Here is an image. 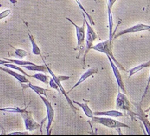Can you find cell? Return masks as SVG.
I'll use <instances>...</instances> for the list:
<instances>
[{"mask_svg":"<svg viewBox=\"0 0 150 136\" xmlns=\"http://www.w3.org/2000/svg\"><path fill=\"white\" fill-rule=\"evenodd\" d=\"M42 57V56H41ZM42 60L44 61V64L46 65V68H47V72H49V74L51 75V78L54 80L55 81V83H56L58 85V87H59V90H60V93L63 95L65 98H66V101H67V103L69 104V106H70V108L72 109L73 111H75V112H77V108L74 106V103H73V101L71 100V99L69 98V96H68V93H67V91L65 90V89L63 88V86H62V84H61V82L62 81H66V80H68L70 79V76H68V75H56L54 73V72L52 71V69L49 67V65L47 64L46 62H45V60H44V58L42 57Z\"/></svg>","mask_w":150,"mask_h":136,"instance_id":"1","label":"cell"},{"mask_svg":"<svg viewBox=\"0 0 150 136\" xmlns=\"http://www.w3.org/2000/svg\"><path fill=\"white\" fill-rule=\"evenodd\" d=\"M112 47H113V41H111V40L108 39V40L102 41V42H99V43H97V44L93 45L92 47H91V50L97 51V52L104 53V54H106V56L110 57L111 59L114 61V63H115L116 65H117L118 68H120V69L126 71V69H125V68L123 67L122 65L117 61V59H116V58L114 57V55H113V52H112Z\"/></svg>","mask_w":150,"mask_h":136,"instance_id":"2","label":"cell"},{"mask_svg":"<svg viewBox=\"0 0 150 136\" xmlns=\"http://www.w3.org/2000/svg\"><path fill=\"white\" fill-rule=\"evenodd\" d=\"M83 21L86 26V35H85V50H84V56H83V66H85V58L89 51L91 50V47L93 46V42L96 39H98V35L94 31L90 23L87 21L85 15H83Z\"/></svg>","mask_w":150,"mask_h":136,"instance_id":"3","label":"cell"},{"mask_svg":"<svg viewBox=\"0 0 150 136\" xmlns=\"http://www.w3.org/2000/svg\"><path fill=\"white\" fill-rule=\"evenodd\" d=\"M92 121L98 124H101L103 126H106L108 128H114V129H120V128H130L129 125L125 124V123L121 122L113 119V117H109V116H96L94 115L92 118Z\"/></svg>","mask_w":150,"mask_h":136,"instance_id":"4","label":"cell"},{"mask_svg":"<svg viewBox=\"0 0 150 136\" xmlns=\"http://www.w3.org/2000/svg\"><path fill=\"white\" fill-rule=\"evenodd\" d=\"M116 108L121 111H126V112L131 116L132 119H135L134 112H132V110H131V103L128 100L126 94L120 91V89H118L117 97H116Z\"/></svg>","mask_w":150,"mask_h":136,"instance_id":"5","label":"cell"},{"mask_svg":"<svg viewBox=\"0 0 150 136\" xmlns=\"http://www.w3.org/2000/svg\"><path fill=\"white\" fill-rule=\"evenodd\" d=\"M75 28V32H76V37H77V47L75 48V50H80V53L82 52V48H83L84 44H85V35H86V26L85 23L83 21V24L81 26H78L76 23H74L70 18H66Z\"/></svg>","mask_w":150,"mask_h":136,"instance_id":"6","label":"cell"},{"mask_svg":"<svg viewBox=\"0 0 150 136\" xmlns=\"http://www.w3.org/2000/svg\"><path fill=\"white\" fill-rule=\"evenodd\" d=\"M39 97H40L41 100H42L43 103L45 104V106H46V121H47L46 134L49 135V134H51V125L53 123V120H54L55 112H54V109H53L51 102L48 100L46 97L43 96V95H39Z\"/></svg>","mask_w":150,"mask_h":136,"instance_id":"7","label":"cell"},{"mask_svg":"<svg viewBox=\"0 0 150 136\" xmlns=\"http://www.w3.org/2000/svg\"><path fill=\"white\" fill-rule=\"evenodd\" d=\"M142 31H150V25H147V24H143V23H138L135 24L133 26H130L124 30H121L120 32H117L116 34L113 35V40L116 39V38L120 37V36H123L125 34H130V33H137V32H142Z\"/></svg>","mask_w":150,"mask_h":136,"instance_id":"8","label":"cell"},{"mask_svg":"<svg viewBox=\"0 0 150 136\" xmlns=\"http://www.w3.org/2000/svg\"><path fill=\"white\" fill-rule=\"evenodd\" d=\"M21 116L23 118V121H24V125H25V128L27 131H34L36 129H40V132H41V123H38L33 119L32 117V113L30 111H26L24 113H21Z\"/></svg>","mask_w":150,"mask_h":136,"instance_id":"9","label":"cell"},{"mask_svg":"<svg viewBox=\"0 0 150 136\" xmlns=\"http://www.w3.org/2000/svg\"><path fill=\"white\" fill-rule=\"evenodd\" d=\"M136 106V112H134V116L137 117L140 121L142 122L146 134L150 135V121H149V116L143 109L141 108L140 104H135Z\"/></svg>","mask_w":150,"mask_h":136,"instance_id":"10","label":"cell"},{"mask_svg":"<svg viewBox=\"0 0 150 136\" xmlns=\"http://www.w3.org/2000/svg\"><path fill=\"white\" fill-rule=\"evenodd\" d=\"M108 60H109V63H110V66H111V69H112V72L114 74V77L116 79V82H117V86L120 90H122L123 93L126 94V89H125V85H124V82H123V79H122V76H121V73L119 71V68L117 67V65L115 64L114 61L111 59L110 57H107Z\"/></svg>","mask_w":150,"mask_h":136,"instance_id":"11","label":"cell"},{"mask_svg":"<svg viewBox=\"0 0 150 136\" xmlns=\"http://www.w3.org/2000/svg\"><path fill=\"white\" fill-rule=\"evenodd\" d=\"M117 0H107V15H108V28H109V40L113 41V16H112V7Z\"/></svg>","mask_w":150,"mask_h":136,"instance_id":"12","label":"cell"},{"mask_svg":"<svg viewBox=\"0 0 150 136\" xmlns=\"http://www.w3.org/2000/svg\"><path fill=\"white\" fill-rule=\"evenodd\" d=\"M96 73H98V68H97V67H92V68H89V69L87 70V71H85L83 74L81 75V76H80V78H79L78 81H77L76 83H75V84L73 85V86H72V88L70 89V90L67 91V93L69 94L70 92H71V91H73L74 89L76 88V87H78L79 85L83 83V82L85 81V80H86L87 78H89V77L93 76V75H94V74H96Z\"/></svg>","mask_w":150,"mask_h":136,"instance_id":"13","label":"cell"},{"mask_svg":"<svg viewBox=\"0 0 150 136\" xmlns=\"http://www.w3.org/2000/svg\"><path fill=\"white\" fill-rule=\"evenodd\" d=\"M0 70L1 71H4L6 72L7 74L11 75V76H13L14 78H15L16 80H18L19 82H20L21 84H26L29 82V80L27 78V76H25V75H23L22 73H20V72H16L14 69H11V68H7V67H2L0 66Z\"/></svg>","mask_w":150,"mask_h":136,"instance_id":"14","label":"cell"},{"mask_svg":"<svg viewBox=\"0 0 150 136\" xmlns=\"http://www.w3.org/2000/svg\"><path fill=\"white\" fill-rule=\"evenodd\" d=\"M94 115L96 116H109V117H123L125 115L124 113L119 110H107V111H96L93 112Z\"/></svg>","mask_w":150,"mask_h":136,"instance_id":"15","label":"cell"},{"mask_svg":"<svg viewBox=\"0 0 150 136\" xmlns=\"http://www.w3.org/2000/svg\"><path fill=\"white\" fill-rule=\"evenodd\" d=\"M22 87H27V88H30L31 90H33L35 92L37 95H43V96H46V93H47V89H45V88H42V87H40V86H37V85H34V84H32L30 81L28 82V83H26V85H24L22 84Z\"/></svg>","mask_w":150,"mask_h":136,"instance_id":"16","label":"cell"},{"mask_svg":"<svg viewBox=\"0 0 150 136\" xmlns=\"http://www.w3.org/2000/svg\"><path fill=\"white\" fill-rule=\"evenodd\" d=\"M146 68H150V60H148V61H146L144 63H141V64L137 65V66H135V67H133V68H131V69L128 70L129 77H131L136 73H138V72H140L141 70L146 69Z\"/></svg>","mask_w":150,"mask_h":136,"instance_id":"17","label":"cell"},{"mask_svg":"<svg viewBox=\"0 0 150 136\" xmlns=\"http://www.w3.org/2000/svg\"><path fill=\"white\" fill-rule=\"evenodd\" d=\"M28 38H29V40H30V42H31V45H32V52H33V54H34V55H38V56H42V53H41V50H40L39 46H38L37 43H36L34 36L31 34V32L29 30H28Z\"/></svg>","mask_w":150,"mask_h":136,"instance_id":"18","label":"cell"},{"mask_svg":"<svg viewBox=\"0 0 150 136\" xmlns=\"http://www.w3.org/2000/svg\"><path fill=\"white\" fill-rule=\"evenodd\" d=\"M73 103L74 104H77V105L80 107L82 110H83V112L84 114L87 116L88 118H92L93 116H94V114H93V111L91 110V108L88 106V104H86V103H81V102H78V101H73Z\"/></svg>","mask_w":150,"mask_h":136,"instance_id":"19","label":"cell"},{"mask_svg":"<svg viewBox=\"0 0 150 136\" xmlns=\"http://www.w3.org/2000/svg\"><path fill=\"white\" fill-rule=\"evenodd\" d=\"M26 68V70L28 71H35V72H46L47 68L46 65H37V64H32V65H26L23 66Z\"/></svg>","mask_w":150,"mask_h":136,"instance_id":"20","label":"cell"},{"mask_svg":"<svg viewBox=\"0 0 150 136\" xmlns=\"http://www.w3.org/2000/svg\"><path fill=\"white\" fill-rule=\"evenodd\" d=\"M75 2H76V3H77V5H78V7L81 9L82 12H83V15H85L86 18L88 19V22L90 23L91 25H94V24H95V22H94L93 18H92V17H91L90 14H89L88 12L86 11V9L84 8V6H83V5H82V3L80 2V0H75Z\"/></svg>","mask_w":150,"mask_h":136,"instance_id":"21","label":"cell"},{"mask_svg":"<svg viewBox=\"0 0 150 136\" xmlns=\"http://www.w3.org/2000/svg\"><path fill=\"white\" fill-rule=\"evenodd\" d=\"M4 59L7 60V61L10 62V63H13V64L18 65V66H26V65H32V64H34L33 62L25 61V60H22V59H11V58H4Z\"/></svg>","mask_w":150,"mask_h":136,"instance_id":"22","label":"cell"},{"mask_svg":"<svg viewBox=\"0 0 150 136\" xmlns=\"http://www.w3.org/2000/svg\"><path fill=\"white\" fill-rule=\"evenodd\" d=\"M0 111L2 112H11V113H24L27 111L26 108H19V107H6V108H0Z\"/></svg>","mask_w":150,"mask_h":136,"instance_id":"23","label":"cell"},{"mask_svg":"<svg viewBox=\"0 0 150 136\" xmlns=\"http://www.w3.org/2000/svg\"><path fill=\"white\" fill-rule=\"evenodd\" d=\"M30 77H32V78H35L37 80H39V81L43 82L44 84H48V81H49V78H48L47 75L43 74L42 72H38V73H35L33 75H30Z\"/></svg>","mask_w":150,"mask_h":136,"instance_id":"24","label":"cell"},{"mask_svg":"<svg viewBox=\"0 0 150 136\" xmlns=\"http://www.w3.org/2000/svg\"><path fill=\"white\" fill-rule=\"evenodd\" d=\"M14 53H15V55L18 57V59H23V58L27 57L29 55V53L27 51L20 49V48H14Z\"/></svg>","mask_w":150,"mask_h":136,"instance_id":"25","label":"cell"},{"mask_svg":"<svg viewBox=\"0 0 150 136\" xmlns=\"http://www.w3.org/2000/svg\"><path fill=\"white\" fill-rule=\"evenodd\" d=\"M149 85H150V74H149V77H148V80H147V83H146V86H145V89H144V92H143V95L141 97V101H140V104L142 103V101L144 100L145 96H146L147 92H148V89H149Z\"/></svg>","mask_w":150,"mask_h":136,"instance_id":"26","label":"cell"},{"mask_svg":"<svg viewBox=\"0 0 150 136\" xmlns=\"http://www.w3.org/2000/svg\"><path fill=\"white\" fill-rule=\"evenodd\" d=\"M48 84L50 85V87H51V88H53L54 89V90H56L58 93H60V90H59V87H58V85L55 83V81L54 80H53L52 78H50L49 79V81H48ZM61 94V93H60Z\"/></svg>","mask_w":150,"mask_h":136,"instance_id":"27","label":"cell"},{"mask_svg":"<svg viewBox=\"0 0 150 136\" xmlns=\"http://www.w3.org/2000/svg\"><path fill=\"white\" fill-rule=\"evenodd\" d=\"M10 14H11V10H9V9H6V10H3L2 12H0V20L8 17Z\"/></svg>","mask_w":150,"mask_h":136,"instance_id":"28","label":"cell"},{"mask_svg":"<svg viewBox=\"0 0 150 136\" xmlns=\"http://www.w3.org/2000/svg\"><path fill=\"white\" fill-rule=\"evenodd\" d=\"M10 135H27L28 131H24V132H20V131H16V132H11L9 133Z\"/></svg>","mask_w":150,"mask_h":136,"instance_id":"29","label":"cell"},{"mask_svg":"<svg viewBox=\"0 0 150 136\" xmlns=\"http://www.w3.org/2000/svg\"><path fill=\"white\" fill-rule=\"evenodd\" d=\"M7 63V60H5L4 58H2V59H0V65H2L3 66L4 64H6Z\"/></svg>","mask_w":150,"mask_h":136,"instance_id":"30","label":"cell"},{"mask_svg":"<svg viewBox=\"0 0 150 136\" xmlns=\"http://www.w3.org/2000/svg\"><path fill=\"white\" fill-rule=\"evenodd\" d=\"M10 3H12V4H16L17 3V0H8Z\"/></svg>","mask_w":150,"mask_h":136,"instance_id":"31","label":"cell"},{"mask_svg":"<svg viewBox=\"0 0 150 136\" xmlns=\"http://www.w3.org/2000/svg\"><path fill=\"white\" fill-rule=\"evenodd\" d=\"M145 112H147V113H149V116H150V107L147 109V110H145Z\"/></svg>","mask_w":150,"mask_h":136,"instance_id":"32","label":"cell"},{"mask_svg":"<svg viewBox=\"0 0 150 136\" xmlns=\"http://www.w3.org/2000/svg\"><path fill=\"white\" fill-rule=\"evenodd\" d=\"M0 8H1V5H0Z\"/></svg>","mask_w":150,"mask_h":136,"instance_id":"33","label":"cell"},{"mask_svg":"<svg viewBox=\"0 0 150 136\" xmlns=\"http://www.w3.org/2000/svg\"><path fill=\"white\" fill-rule=\"evenodd\" d=\"M94 1H95V2H96V0H94Z\"/></svg>","mask_w":150,"mask_h":136,"instance_id":"34","label":"cell"}]
</instances>
